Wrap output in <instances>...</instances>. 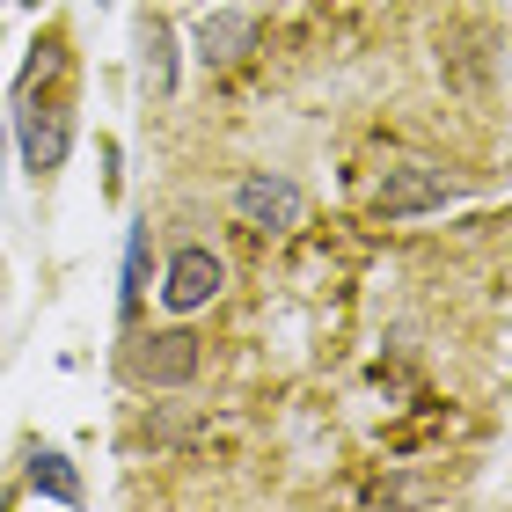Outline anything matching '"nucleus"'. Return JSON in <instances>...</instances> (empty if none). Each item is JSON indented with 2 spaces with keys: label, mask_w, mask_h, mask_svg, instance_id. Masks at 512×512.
Listing matches in <instances>:
<instances>
[{
  "label": "nucleus",
  "mask_w": 512,
  "mask_h": 512,
  "mask_svg": "<svg viewBox=\"0 0 512 512\" xmlns=\"http://www.w3.org/2000/svg\"><path fill=\"white\" fill-rule=\"evenodd\" d=\"M0 154H8V132H0Z\"/></svg>",
  "instance_id": "obj_11"
},
{
  "label": "nucleus",
  "mask_w": 512,
  "mask_h": 512,
  "mask_svg": "<svg viewBox=\"0 0 512 512\" xmlns=\"http://www.w3.org/2000/svg\"><path fill=\"white\" fill-rule=\"evenodd\" d=\"M235 220L256 227V235H293L300 220H308V198H300V183L293 176H278V169H249L235 183Z\"/></svg>",
  "instance_id": "obj_3"
},
{
  "label": "nucleus",
  "mask_w": 512,
  "mask_h": 512,
  "mask_svg": "<svg viewBox=\"0 0 512 512\" xmlns=\"http://www.w3.org/2000/svg\"><path fill=\"white\" fill-rule=\"evenodd\" d=\"M139 74H147L154 96H169V88H176V37H169V22H161V15L139 22Z\"/></svg>",
  "instance_id": "obj_8"
},
{
  "label": "nucleus",
  "mask_w": 512,
  "mask_h": 512,
  "mask_svg": "<svg viewBox=\"0 0 512 512\" xmlns=\"http://www.w3.org/2000/svg\"><path fill=\"white\" fill-rule=\"evenodd\" d=\"M139 293H147V227H132L125 242V322L139 315Z\"/></svg>",
  "instance_id": "obj_9"
},
{
  "label": "nucleus",
  "mask_w": 512,
  "mask_h": 512,
  "mask_svg": "<svg viewBox=\"0 0 512 512\" xmlns=\"http://www.w3.org/2000/svg\"><path fill=\"white\" fill-rule=\"evenodd\" d=\"M22 476H30V498H52V505H81V476L59 447H30L22 454Z\"/></svg>",
  "instance_id": "obj_7"
},
{
  "label": "nucleus",
  "mask_w": 512,
  "mask_h": 512,
  "mask_svg": "<svg viewBox=\"0 0 512 512\" xmlns=\"http://www.w3.org/2000/svg\"><path fill=\"white\" fill-rule=\"evenodd\" d=\"M227 286V264L205 242H183L176 256H169V271H161V308H176V315H191V308H205Z\"/></svg>",
  "instance_id": "obj_5"
},
{
  "label": "nucleus",
  "mask_w": 512,
  "mask_h": 512,
  "mask_svg": "<svg viewBox=\"0 0 512 512\" xmlns=\"http://www.w3.org/2000/svg\"><path fill=\"white\" fill-rule=\"evenodd\" d=\"M15 132H22V169L37 183H52L66 169V154H74V103L59 88H44V96L15 103Z\"/></svg>",
  "instance_id": "obj_1"
},
{
  "label": "nucleus",
  "mask_w": 512,
  "mask_h": 512,
  "mask_svg": "<svg viewBox=\"0 0 512 512\" xmlns=\"http://www.w3.org/2000/svg\"><path fill=\"white\" fill-rule=\"evenodd\" d=\"M15 8H44V0H15Z\"/></svg>",
  "instance_id": "obj_10"
},
{
  "label": "nucleus",
  "mask_w": 512,
  "mask_h": 512,
  "mask_svg": "<svg viewBox=\"0 0 512 512\" xmlns=\"http://www.w3.org/2000/svg\"><path fill=\"white\" fill-rule=\"evenodd\" d=\"M198 366H205V352H198L191 330H154V337L125 344V381L132 388H191Z\"/></svg>",
  "instance_id": "obj_2"
},
{
  "label": "nucleus",
  "mask_w": 512,
  "mask_h": 512,
  "mask_svg": "<svg viewBox=\"0 0 512 512\" xmlns=\"http://www.w3.org/2000/svg\"><path fill=\"white\" fill-rule=\"evenodd\" d=\"M191 44H198V66H205V74H213V66H235V59H249L256 44H264V15H249V8H213V15H198Z\"/></svg>",
  "instance_id": "obj_6"
},
{
  "label": "nucleus",
  "mask_w": 512,
  "mask_h": 512,
  "mask_svg": "<svg viewBox=\"0 0 512 512\" xmlns=\"http://www.w3.org/2000/svg\"><path fill=\"white\" fill-rule=\"evenodd\" d=\"M439 205H454V183L432 176L425 161H403V169H388L374 183V213L381 220H417V213H439Z\"/></svg>",
  "instance_id": "obj_4"
}]
</instances>
